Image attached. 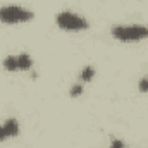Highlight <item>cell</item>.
Instances as JSON below:
<instances>
[{"label":"cell","instance_id":"cell-1","mask_svg":"<svg viewBox=\"0 0 148 148\" xmlns=\"http://www.w3.org/2000/svg\"><path fill=\"white\" fill-rule=\"evenodd\" d=\"M112 36L119 41H140L148 38V28L140 24H131V26H114L112 28Z\"/></svg>","mask_w":148,"mask_h":148},{"label":"cell","instance_id":"cell-2","mask_svg":"<svg viewBox=\"0 0 148 148\" xmlns=\"http://www.w3.org/2000/svg\"><path fill=\"white\" fill-rule=\"evenodd\" d=\"M33 19V12L26 10L19 5H3L0 7V21L5 24H17V23H28Z\"/></svg>","mask_w":148,"mask_h":148},{"label":"cell","instance_id":"cell-3","mask_svg":"<svg viewBox=\"0 0 148 148\" xmlns=\"http://www.w3.org/2000/svg\"><path fill=\"white\" fill-rule=\"evenodd\" d=\"M57 26L66 31H83L88 28V21L74 12H60L57 16Z\"/></svg>","mask_w":148,"mask_h":148},{"label":"cell","instance_id":"cell-4","mask_svg":"<svg viewBox=\"0 0 148 148\" xmlns=\"http://www.w3.org/2000/svg\"><path fill=\"white\" fill-rule=\"evenodd\" d=\"M33 66V60L28 53H19V55H10L3 60V67L7 71H28L31 69Z\"/></svg>","mask_w":148,"mask_h":148},{"label":"cell","instance_id":"cell-5","mask_svg":"<svg viewBox=\"0 0 148 148\" xmlns=\"http://www.w3.org/2000/svg\"><path fill=\"white\" fill-rule=\"evenodd\" d=\"M17 134H19V122L16 119H7L3 124H0V143Z\"/></svg>","mask_w":148,"mask_h":148},{"label":"cell","instance_id":"cell-6","mask_svg":"<svg viewBox=\"0 0 148 148\" xmlns=\"http://www.w3.org/2000/svg\"><path fill=\"white\" fill-rule=\"evenodd\" d=\"M93 76H95V69H93L91 66H86V67L81 71V79H83L84 83H86V81H91Z\"/></svg>","mask_w":148,"mask_h":148},{"label":"cell","instance_id":"cell-7","mask_svg":"<svg viewBox=\"0 0 148 148\" xmlns=\"http://www.w3.org/2000/svg\"><path fill=\"white\" fill-rule=\"evenodd\" d=\"M79 95H83V86L81 84H74L71 88V97H79Z\"/></svg>","mask_w":148,"mask_h":148},{"label":"cell","instance_id":"cell-8","mask_svg":"<svg viewBox=\"0 0 148 148\" xmlns=\"http://www.w3.org/2000/svg\"><path fill=\"white\" fill-rule=\"evenodd\" d=\"M140 91L141 93H148V77H143V79H140Z\"/></svg>","mask_w":148,"mask_h":148},{"label":"cell","instance_id":"cell-9","mask_svg":"<svg viewBox=\"0 0 148 148\" xmlns=\"http://www.w3.org/2000/svg\"><path fill=\"white\" fill-rule=\"evenodd\" d=\"M110 148H124V141H121V140H114L112 141Z\"/></svg>","mask_w":148,"mask_h":148}]
</instances>
